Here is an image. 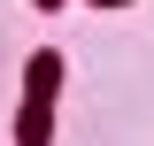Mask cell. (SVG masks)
<instances>
[{
  "mask_svg": "<svg viewBox=\"0 0 154 146\" xmlns=\"http://www.w3.org/2000/svg\"><path fill=\"white\" fill-rule=\"evenodd\" d=\"M108 8H123V0H108Z\"/></svg>",
  "mask_w": 154,
  "mask_h": 146,
  "instance_id": "obj_1",
  "label": "cell"
}]
</instances>
